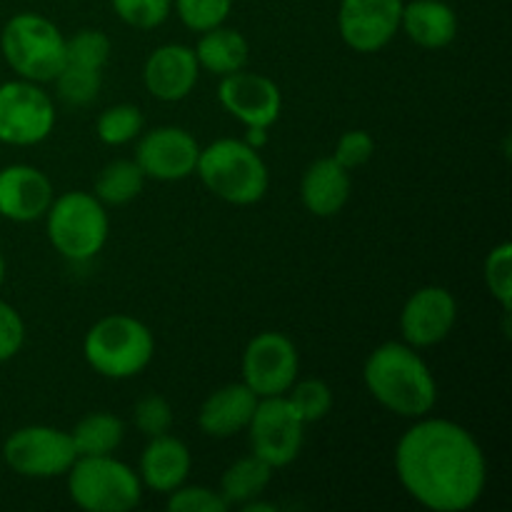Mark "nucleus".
<instances>
[{"label": "nucleus", "instance_id": "1", "mask_svg": "<svg viewBox=\"0 0 512 512\" xmlns=\"http://www.w3.org/2000/svg\"><path fill=\"white\" fill-rule=\"evenodd\" d=\"M395 473L420 508L465 512L483 498L488 460L463 425L423 415L395 445Z\"/></svg>", "mask_w": 512, "mask_h": 512}, {"label": "nucleus", "instance_id": "2", "mask_svg": "<svg viewBox=\"0 0 512 512\" xmlns=\"http://www.w3.org/2000/svg\"><path fill=\"white\" fill-rule=\"evenodd\" d=\"M368 393L390 413L418 420L433 413L438 403V383L418 348L408 343H383L363 365Z\"/></svg>", "mask_w": 512, "mask_h": 512}, {"label": "nucleus", "instance_id": "3", "mask_svg": "<svg viewBox=\"0 0 512 512\" xmlns=\"http://www.w3.org/2000/svg\"><path fill=\"white\" fill-rule=\"evenodd\" d=\"M195 173L215 198L230 205H255L270 188L265 160L238 138H220L208 148H200Z\"/></svg>", "mask_w": 512, "mask_h": 512}, {"label": "nucleus", "instance_id": "4", "mask_svg": "<svg viewBox=\"0 0 512 512\" xmlns=\"http://www.w3.org/2000/svg\"><path fill=\"white\" fill-rule=\"evenodd\" d=\"M155 355V338L133 315H105L83 340V358L108 380H128L143 373Z\"/></svg>", "mask_w": 512, "mask_h": 512}, {"label": "nucleus", "instance_id": "5", "mask_svg": "<svg viewBox=\"0 0 512 512\" xmlns=\"http://www.w3.org/2000/svg\"><path fill=\"white\" fill-rule=\"evenodd\" d=\"M0 53L18 78L50 83L65 65V35L40 13H18L0 30Z\"/></svg>", "mask_w": 512, "mask_h": 512}, {"label": "nucleus", "instance_id": "6", "mask_svg": "<svg viewBox=\"0 0 512 512\" xmlns=\"http://www.w3.org/2000/svg\"><path fill=\"white\" fill-rule=\"evenodd\" d=\"M70 500L88 512H130L143 500L140 475L113 455H78L68 470Z\"/></svg>", "mask_w": 512, "mask_h": 512}, {"label": "nucleus", "instance_id": "7", "mask_svg": "<svg viewBox=\"0 0 512 512\" xmlns=\"http://www.w3.org/2000/svg\"><path fill=\"white\" fill-rule=\"evenodd\" d=\"M48 240L63 258L85 263L108 243L110 218L105 205L85 190H73L53 198L48 213Z\"/></svg>", "mask_w": 512, "mask_h": 512}, {"label": "nucleus", "instance_id": "8", "mask_svg": "<svg viewBox=\"0 0 512 512\" xmlns=\"http://www.w3.org/2000/svg\"><path fill=\"white\" fill-rule=\"evenodd\" d=\"M3 460L20 478H63L78 460L73 438L53 425H25L3 443Z\"/></svg>", "mask_w": 512, "mask_h": 512}, {"label": "nucleus", "instance_id": "9", "mask_svg": "<svg viewBox=\"0 0 512 512\" xmlns=\"http://www.w3.org/2000/svg\"><path fill=\"white\" fill-rule=\"evenodd\" d=\"M53 98L33 80H8L0 85V143L13 148L38 145L53 133Z\"/></svg>", "mask_w": 512, "mask_h": 512}, {"label": "nucleus", "instance_id": "10", "mask_svg": "<svg viewBox=\"0 0 512 512\" xmlns=\"http://www.w3.org/2000/svg\"><path fill=\"white\" fill-rule=\"evenodd\" d=\"M250 448L273 470L295 463L305 443V423L288 395L260 398L248 423Z\"/></svg>", "mask_w": 512, "mask_h": 512}, {"label": "nucleus", "instance_id": "11", "mask_svg": "<svg viewBox=\"0 0 512 512\" xmlns=\"http://www.w3.org/2000/svg\"><path fill=\"white\" fill-rule=\"evenodd\" d=\"M240 370H243V383L258 398L285 395L298 380V348L288 335L265 330L245 345Z\"/></svg>", "mask_w": 512, "mask_h": 512}, {"label": "nucleus", "instance_id": "12", "mask_svg": "<svg viewBox=\"0 0 512 512\" xmlns=\"http://www.w3.org/2000/svg\"><path fill=\"white\" fill-rule=\"evenodd\" d=\"M200 145L185 128L178 125H160L138 135L135 145V163L145 173V178L160 183H178L190 178L198 165Z\"/></svg>", "mask_w": 512, "mask_h": 512}, {"label": "nucleus", "instance_id": "13", "mask_svg": "<svg viewBox=\"0 0 512 512\" xmlns=\"http://www.w3.org/2000/svg\"><path fill=\"white\" fill-rule=\"evenodd\" d=\"M403 0H340V38L355 53H378L400 30Z\"/></svg>", "mask_w": 512, "mask_h": 512}, {"label": "nucleus", "instance_id": "14", "mask_svg": "<svg viewBox=\"0 0 512 512\" xmlns=\"http://www.w3.org/2000/svg\"><path fill=\"white\" fill-rule=\"evenodd\" d=\"M458 323V300L443 285H425L405 300L400 310V333L413 348H433L453 333Z\"/></svg>", "mask_w": 512, "mask_h": 512}, {"label": "nucleus", "instance_id": "15", "mask_svg": "<svg viewBox=\"0 0 512 512\" xmlns=\"http://www.w3.org/2000/svg\"><path fill=\"white\" fill-rule=\"evenodd\" d=\"M218 100L245 128L250 125L270 128L283 110V93L278 83H273L268 75L250 73L245 68L220 78Z\"/></svg>", "mask_w": 512, "mask_h": 512}, {"label": "nucleus", "instance_id": "16", "mask_svg": "<svg viewBox=\"0 0 512 512\" xmlns=\"http://www.w3.org/2000/svg\"><path fill=\"white\" fill-rule=\"evenodd\" d=\"M53 183L43 170L15 163L0 168V218L33 223L45 218L55 198Z\"/></svg>", "mask_w": 512, "mask_h": 512}, {"label": "nucleus", "instance_id": "17", "mask_svg": "<svg viewBox=\"0 0 512 512\" xmlns=\"http://www.w3.org/2000/svg\"><path fill=\"white\" fill-rule=\"evenodd\" d=\"M200 65L195 50L183 43H168L155 48L143 65V83L153 98L163 103H178L195 90Z\"/></svg>", "mask_w": 512, "mask_h": 512}, {"label": "nucleus", "instance_id": "18", "mask_svg": "<svg viewBox=\"0 0 512 512\" xmlns=\"http://www.w3.org/2000/svg\"><path fill=\"white\" fill-rule=\"evenodd\" d=\"M193 470V455L188 445L175 435L163 433L148 438L143 455H140V483L153 493L170 495L185 485Z\"/></svg>", "mask_w": 512, "mask_h": 512}, {"label": "nucleus", "instance_id": "19", "mask_svg": "<svg viewBox=\"0 0 512 512\" xmlns=\"http://www.w3.org/2000/svg\"><path fill=\"white\" fill-rule=\"evenodd\" d=\"M258 395L245 383H228L210 393L198 410V425L210 438H233L248 428Z\"/></svg>", "mask_w": 512, "mask_h": 512}, {"label": "nucleus", "instance_id": "20", "mask_svg": "<svg viewBox=\"0 0 512 512\" xmlns=\"http://www.w3.org/2000/svg\"><path fill=\"white\" fill-rule=\"evenodd\" d=\"M350 190H353L350 170H345L333 155L310 163L300 180V200L315 218L338 215L348 205Z\"/></svg>", "mask_w": 512, "mask_h": 512}, {"label": "nucleus", "instance_id": "21", "mask_svg": "<svg viewBox=\"0 0 512 512\" xmlns=\"http://www.w3.org/2000/svg\"><path fill=\"white\" fill-rule=\"evenodd\" d=\"M400 30L420 48H448L458 35V15L448 0H413L403 3Z\"/></svg>", "mask_w": 512, "mask_h": 512}, {"label": "nucleus", "instance_id": "22", "mask_svg": "<svg viewBox=\"0 0 512 512\" xmlns=\"http://www.w3.org/2000/svg\"><path fill=\"white\" fill-rule=\"evenodd\" d=\"M193 50L200 70H208L218 78L243 70L250 58V45L245 35L235 28H225V25L200 33L198 45Z\"/></svg>", "mask_w": 512, "mask_h": 512}, {"label": "nucleus", "instance_id": "23", "mask_svg": "<svg viewBox=\"0 0 512 512\" xmlns=\"http://www.w3.org/2000/svg\"><path fill=\"white\" fill-rule=\"evenodd\" d=\"M273 480V468L258 455L250 453L245 458L235 460L220 478V495L228 505H240L243 508L250 500L260 498L265 488Z\"/></svg>", "mask_w": 512, "mask_h": 512}, {"label": "nucleus", "instance_id": "24", "mask_svg": "<svg viewBox=\"0 0 512 512\" xmlns=\"http://www.w3.org/2000/svg\"><path fill=\"white\" fill-rule=\"evenodd\" d=\"M78 455H113L123 445L125 425L113 413H88L70 430Z\"/></svg>", "mask_w": 512, "mask_h": 512}, {"label": "nucleus", "instance_id": "25", "mask_svg": "<svg viewBox=\"0 0 512 512\" xmlns=\"http://www.w3.org/2000/svg\"><path fill=\"white\" fill-rule=\"evenodd\" d=\"M145 173L135 160H113L95 180V198L103 205H128L143 193Z\"/></svg>", "mask_w": 512, "mask_h": 512}, {"label": "nucleus", "instance_id": "26", "mask_svg": "<svg viewBox=\"0 0 512 512\" xmlns=\"http://www.w3.org/2000/svg\"><path fill=\"white\" fill-rule=\"evenodd\" d=\"M145 118L140 113L138 105L120 103L113 105V108H105L103 113L98 115V123H95V130H98V138L103 140L105 145H128L133 140H138V135L143 133Z\"/></svg>", "mask_w": 512, "mask_h": 512}, {"label": "nucleus", "instance_id": "27", "mask_svg": "<svg viewBox=\"0 0 512 512\" xmlns=\"http://www.w3.org/2000/svg\"><path fill=\"white\" fill-rule=\"evenodd\" d=\"M110 50H113V43H110L103 30L83 28L70 35V38H65V63L103 70L110 60Z\"/></svg>", "mask_w": 512, "mask_h": 512}, {"label": "nucleus", "instance_id": "28", "mask_svg": "<svg viewBox=\"0 0 512 512\" xmlns=\"http://www.w3.org/2000/svg\"><path fill=\"white\" fill-rule=\"evenodd\" d=\"M53 83L65 103L75 105V108H83V105H90L98 98L100 85H103V70H90L65 63L63 70L55 75Z\"/></svg>", "mask_w": 512, "mask_h": 512}, {"label": "nucleus", "instance_id": "29", "mask_svg": "<svg viewBox=\"0 0 512 512\" xmlns=\"http://www.w3.org/2000/svg\"><path fill=\"white\" fill-rule=\"evenodd\" d=\"M285 395H288L290 405L303 418L305 425L318 423V420H323L333 410V390L320 378L295 380L293 388Z\"/></svg>", "mask_w": 512, "mask_h": 512}, {"label": "nucleus", "instance_id": "30", "mask_svg": "<svg viewBox=\"0 0 512 512\" xmlns=\"http://www.w3.org/2000/svg\"><path fill=\"white\" fill-rule=\"evenodd\" d=\"M483 278L488 293L500 303L503 313H510L512 305V245L500 243L488 253L483 265Z\"/></svg>", "mask_w": 512, "mask_h": 512}, {"label": "nucleus", "instance_id": "31", "mask_svg": "<svg viewBox=\"0 0 512 512\" xmlns=\"http://www.w3.org/2000/svg\"><path fill=\"white\" fill-rule=\"evenodd\" d=\"M175 13L193 33H205L228 20L233 0H173Z\"/></svg>", "mask_w": 512, "mask_h": 512}, {"label": "nucleus", "instance_id": "32", "mask_svg": "<svg viewBox=\"0 0 512 512\" xmlns=\"http://www.w3.org/2000/svg\"><path fill=\"white\" fill-rule=\"evenodd\" d=\"M115 15L135 30L160 28L173 13V0H110Z\"/></svg>", "mask_w": 512, "mask_h": 512}, {"label": "nucleus", "instance_id": "33", "mask_svg": "<svg viewBox=\"0 0 512 512\" xmlns=\"http://www.w3.org/2000/svg\"><path fill=\"white\" fill-rule=\"evenodd\" d=\"M133 420L135 428H138L145 438L170 433V428H173V405H170L163 395L148 393L135 403Z\"/></svg>", "mask_w": 512, "mask_h": 512}, {"label": "nucleus", "instance_id": "34", "mask_svg": "<svg viewBox=\"0 0 512 512\" xmlns=\"http://www.w3.org/2000/svg\"><path fill=\"white\" fill-rule=\"evenodd\" d=\"M228 508L220 490H210L205 485H180L168 498L170 512H225Z\"/></svg>", "mask_w": 512, "mask_h": 512}, {"label": "nucleus", "instance_id": "35", "mask_svg": "<svg viewBox=\"0 0 512 512\" xmlns=\"http://www.w3.org/2000/svg\"><path fill=\"white\" fill-rule=\"evenodd\" d=\"M375 153V140L373 135L365 130H348L340 135L338 145H335L333 158L343 165L345 170H355L360 165L368 163Z\"/></svg>", "mask_w": 512, "mask_h": 512}, {"label": "nucleus", "instance_id": "36", "mask_svg": "<svg viewBox=\"0 0 512 512\" xmlns=\"http://www.w3.org/2000/svg\"><path fill=\"white\" fill-rule=\"evenodd\" d=\"M25 343V323L18 310L0 300V363H8Z\"/></svg>", "mask_w": 512, "mask_h": 512}, {"label": "nucleus", "instance_id": "37", "mask_svg": "<svg viewBox=\"0 0 512 512\" xmlns=\"http://www.w3.org/2000/svg\"><path fill=\"white\" fill-rule=\"evenodd\" d=\"M245 143L250 145V148L260 150L268 145V128H260V125H250V128H245Z\"/></svg>", "mask_w": 512, "mask_h": 512}, {"label": "nucleus", "instance_id": "38", "mask_svg": "<svg viewBox=\"0 0 512 512\" xmlns=\"http://www.w3.org/2000/svg\"><path fill=\"white\" fill-rule=\"evenodd\" d=\"M278 510V505L275 503H263V500H250V503L243 505V512H275Z\"/></svg>", "mask_w": 512, "mask_h": 512}, {"label": "nucleus", "instance_id": "39", "mask_svg": "<svg viewBox=\"0 0 512 512\" xmlns=\"http://www.w3.org/2000/svg\"><path fill=\"white\" fill-rule=\"evenodd\" d=\"M3 280H5V258L3 253H0V285H3Z\"/></svg>", "mask_w": 512, "mask_h": 512}]
</instances>
